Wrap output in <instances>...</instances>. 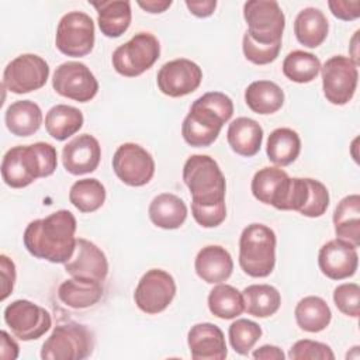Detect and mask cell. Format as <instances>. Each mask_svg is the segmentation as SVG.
I'll use <instances>...</instances> for the list:
<instances>
[{"label":"cell","mask_w":360,"mask_h":360,"mask_svg":"<svg viewBox=\"0 0 360 360\" xmlns=\"http://www.w3.org/2000/svg\"><path fill=\"white\" fill-rule=\"evenodd\" d=\"M183 181L191 194V214L202 228H215L226 218L225 176L208 155H191L183 166Z\"/></svg>","instance_id":"cell-1"},{"label":"cell","mask_w":360,"mask_h":360,"mask_svg":"<svg viewBox=\"0 0 360 360\" xmlns=\"http://www.w3.org/2000/svg\"><path fill=\"white\" fill-rule=\"evenodd\" d=\"M76 218L68 210H58L45 218L31 221L22 235L25 249L37 259L66 263L76 249Z\"/></svg>","instance_id":"cell-2"},{"label":"cell","mask_w":360,"mask_h":360,"mask_svg":"<svg viewBox=\"0 0 360 360\" xmlns=\"http://www.w3.org/2000/svg\"><path fill=\"white\" fill-rule=\"evenodd\" d=\"M233 114V103L221 91H208L198 97L190 107L181 124V135L186 143L194 148L212 145L225 122Z\"/></svg>","instance_id":"cell-3"},{"label":"cell","mask_w":360,"mask_h":360,"mask_svg":"<svg viewBox=\"0 0 360 360\" xmlns=\"http://www.w3.org/2000/svg\"><path fill=\"white\" fill-rule=\"evenodd\" d=\"M58 166L56 149L48 142L18 145L1 160V179L11 188H24L41 177L53 174Z\"/></svg>","instance_id":"cell-4"},{"label":"cell","mask_w":360,"mask_h":360,"mask_svg":"<svg viewBox=\"0 0 360 360\" xmlns=\"http://www.w3.org/2000/svg\"><path fill=\"white\" fill-rule=\"evenodd\" d=\"M276 233L263 224L248 225L239 238V266L245 274L263 278L276 264Z\"/></svg>","instance_id":"cell-5"},{"label":"cell","mask_w":360,"mask_h":360,"mask_svg":"<svg viewBox=\"0 0 360 360\" xmlns=\"http://www.w3.org/2000/svg\"><path fill=\"white\" fill-rule=\"evenodd\" d=\"M94 349L93 332L83 323L68 322L53 328L41 349L42 360H83Z\"/></svg>","instance_id":"cell-6"},{"label":"cell","mask_w":360,"mask_h":360,"mask_svg":"<svg viewBox=\"0 0 360 360\" xmlns=\"http://www.w3.org/2000/svg\"><path fill=\"white\" fill-rule=\"evenodd\" d=\"M160 56V44L150 32H138L115 48L112 68L124 77H136L150 69Z\"/></svg>","instance_id":"cell-7"},{"label":"cell","mask_w":360,"mask_h":360,"mask_svg":"<svg viewBox=\"0 0 360 360\" xmlns=\"http://www.w3.org/2000/svg\"><path fill=\"white\" fill-rule=\"evenodd\" d=\"M246 34L257 44L274 45L281 42L285 15L274 0H250L243 4Z\"/></svg>","instance_id":"cell-8"},{"label":"cell","mask_w":360,"mask_h":360,"mask_svg":"<svg viewBox=\"0 0 360 360\" xmlns=\"http://www.w3.org/2000/svg\"><path fill=\"white\" fill-rule=\"evenodd\" d=\"M96 30L93 18L83 11H69L58 22L55 45L66 56L82 58L93 51Z\"/></svg>","instance_id":"cell-9"},{"label":"cell","mask_w":360,"mask_h":360,"mask_svg":"<svg viewBox=\"0 0 360 360\" xmlns=\"http://www.w3.org/2000/svg\"><path fill=\"white\" fill-rule=\"evenodd\" d=\"M321 73L323 96L329 103L345 105L353 98L359 82V70L349 56L335 55L329 58L321 66Z\"/></svg>","instance_id":"cell-10"},{"label":"cell","mask_w":360,"mask_h":360,"mask_svg":"<svg viewBox=\"0 0 360 360\" xmlns=\"http://www.w3.org/2000/svg\"><path fill=\"white\" fill-rule=\"evenodd\" d=\"M4 322L20 340H37L52 326L49 311L28 300H15L4 308Z\"/></svg>","instance_id":"cell-11"},{"label":"cell","mask_w":360,"mask_h":360,"mask_svg":"<svg viewBox=\"0 0 360 360\" xmlns=\"http://www.w3.org/2000/svg\"><path fill=\"white\" fill-rule=\"evenodd\" d=\"M49 65L35 53H22L7 63L3 72V87L14 94H25L45 86Z\"/></svg>","instance_id":"cell-12"},{"label":"cell","mask_w":360,"mask_h":360,"mask_svg":"<svg viewBox=\"0 0 360 360\" xmlns=\"http://www.w3.org/2000/svg\"><path fill=\"white\" fill-rule=\"evenodd\" d=\"M174 295L176 281L173 276L162 269H150L138 281L134 301L142 312L156 315L170 305Z\"/></svg>","instance_id":"cell-13"},{"label":"cell","mask_w":360,"mask_h":360,"mask_svg":"<svg viewBox=\"0 0 360 360\" xmlns=\"http://www.w3.org/2000/svg\"><path fill=\"white\" fill-rule=\"evenodd\" d=\"M112 169L124 184L141 187L152 180L155 174V160L141 145L127 142L117 148L112 156Z\"/></svg>","instance_id":"cell-14"},{"label":"cell","mask_w":360,"mask_h":360,"mask_svg":"<svg viewBox=\"0 0 360 360\" xmlns=\"http://www.w3.org/2000/svg\"><path fill=\"white\" fill-rule=\"evenodd\" d=\"M52 87L62 97L79 103H87L96 97L98 91V82L84 63L69 60L60 63L55 69Z\"/></svg>","instance_id":"cell-15"},{"label":"cell","mask_w":360,"mask_h":360,"mask_svg":"<svg viewBox=\"0 0 360 360\" xmlns=\"http://www.w3.org/2000/svg\"><path fill=\"white\" fill-rule=\"evenodd\" d=\"M202 80L201 68L186 58L166 62L156 75L159 90L169 97H183L195 91Z\"/></svg>","instance_id":"cell-16"},{"label":"cell","mask_w":360,"mask_h":360,"mask_svg":"<svg viewBox=\"0 0 360 360\" xmlns=\"http://www.w3.org/2000/svg\"><path fill=\"white\" fill-rule=\"evenodd\" d=\"M318 266L330 280L349 278L354 276L359 266L357 248L343 239H332L319 249Z\"/></svg>","instance_id":"cell-17"},{"label":"cell","mask_w":360,"mask_h":360,"mask_svg":"<svg viewBox=\"0 0 360 360\" xmlns=\"http://www.w3.org/2000/svg\"><path fill=\"white\" fill-rule=\"evenodd\" d=\"M65 271L72 277L104 281L108 274V260L93 242L77 238L73 256L65 263Z\"/></svg>","instance_id":"cell-18"},{"label":"cell","mask_w":360,"mask_h":360,"mask_svg":"<svg viewBox=\"0 0 360 360\" xmlns=\"http://www.w3.org/2000/svg\"><path fill=\"white\" fill-rule=\"evenodd\" d=\"M101 159V146L90 134H82L69 141L62 149V165L73 176L94 172Z\"/></svg>","instance_id":"cell-19"},{"label":"cell","mask_w":360,"mask_h":360,"mask_svg":"<svg viewBox=\"0 0 360 360\" xmlns=\"http://www.w3.org/2000/svg\"><path fill=\"white\" fill-rule=\"evenodd\" d=\"M291 177L280 167H263L252 179L250 190L256 200L284 211Z\"/></svg>","instance_id":"cell-20"},{"label":"cell","mask_w":360,"mask_h":360,"mask_svg":"<svg viewBox=\"0 0 360 360\" xmlns=\"http://www.w3.org/2000/svg\"><path fill=\"white\" fill-rule=\"evenodd\" d=\"M187 345L194 360H224L228 354L224 332L211 322L193 325L187 333Z\"/></svg>","instance_id":"cell-21"},{"label":"cell","mask_w":360,"mask_h":360,"mask_svg":"<svg viewBox=\"0 0 360 360\" xmlns=\"http://www.w3.org/2000/svg\"><path fill=\"white\" fill-rule=\"evenodd\" d=\"M194 269L197 276L208 284H219L226 281L233 271V260L231 253L219 245H208L198 250Z\"/></svg>","instance_id":"cell-22"},{"label":"cell","mask_w":360,"mask_h":360,"mask_svg":"<svg viewBox=\"0 0 360 360\" xmlns=\"http://www.w3.org/2000/svg\"><path fill=\"white\" fill-rule=\"evenodd\" d=\"M226 139L231 149L236 155L252 158L260 150L263 142V128L257 121L249 117H239L229 124Z\"/></svg>","instance_id":"cell-23"},{"label":"cell","mask_w":360,"mask_h":360,"mask_svg":"<svg viewBox=\"0 0 360 360\" xmlns=\"http://www.w3.org/2000/svg\"><path fill=\"white\" fill-rule=\"evenodd\" d=\"M90 4L97 10V22L105 37L118 38L129 28L132 11L128 0L91 1Z\"/></svg>","instance_id":"cell-24"},{"label":"cell","mask_w":360,"mask_h":360,"mask_svg":"<svg viewBox=\"0 0 360 360\" xmlns=\"http://www.w3.org/2000/svg\"><path fill=\"white\" fill-rule=\"evenodd\" d=\"M104 294L101 281L72 277L65 280L58 288V298L68 307L83 309L97 304Z\"/></svg>","instance_id":"cell-25"},{"label":"cell","mask_w":360,"mask_h":360,"mask_svg":"<svg viewBox=\"0 0 360 360\" xmlns=\"http://www.w3.org/2000/svg\"><path fill=\"white\" fill-rule=\"evenodd\" d=\"M148 214L155 226L162 229H177L187 219V205L176 194L162 193L153 197Z\"/></svg>","instance_id":"cell-26"},{"label":"cell","mask_w":360,"mask_h":360,"mask_svg":"<svg viewBox=\"0 0 360 360\" xmlns=\"http://www.w3.org/2000/svg\"><path fill=\"white\" fill-rule=\"evenodd\" d=\"M329 21L323 11L316 7L302 8L294 20L297 41L307 48H318L328 37Z\"/></svg>","instance_id":"cell-27"},{"label":"cell","mask_w":360,"mask_h":360,"mask_svg":"<svg viewBox=\"0 0 360 360\" xmlns=\"http://www.w3.org/2000/svg\"><path fill=\"white\" fill-rule=\"evenodd\" d=\"M335 233L339 239L352 243L354 248L360 245V195L350 194L343 197L333 212Z\"/></svg>","instance_id":"cell-28"},{"label":"cell","mask_w":360,"mask_h":360,"mask_svg":"<svg viewBox=\"0 0 360 360\" xmlns=\"http://www.w3.org/2000/svg\"><path fill=\"white\" fill-rule=\"evenodd\" d=\"M42 111L31 100H18L10 104L4 114L7 129L15 136H31L42 124Z\"/></svg>","instance_id":"cell-29"},{"label":"cell","mask_w":360,"mask_h":360,"mask_svg":"<svg viewBox=\"0 0 360 360\" xmlns=\"http://www.w3.org/2000/svg\"><path fill=\"white\" fill-rule=\"evenodd\" d=\"M245 103L256 114H274L284 104V91L274 82L256 80L246 87Z\"/></svg>","instance_id":"cell-30"},{"label":"cell","mask_w":360,"mask_h":360,"mask_svg":"<svg viewBox=\"0 0 360 360\" xmlns=\"http://www.w3.org/2000/svg\"><path fill=\"white\" fill-rule=\"evenodd\" d=\"M295 321L300 329L318 333L328 328L332 319V312L326 301L316 295H308L298 301L294 309Z\"/></svg>","instance_id":"cell-31"},{"label":"cell","mask_w":360,"mask_h":360,"mask_svg":"<svg viewBox=\"0 0 360 360\" xmlns=\"http://www.w3.org/2000/svg\"><path fill=\"white\" fill-rule=\"evenodd\" d=\"M83 122L82 111L68 104H56L45 115V129L56 141H65L79 132Z\"/></svg>","instance_id":"cell-32"},{"label":"cell","mask_w":360,"mask_h":360,"mask_svg":"<svg viewBox=\"0 0 360 360\" xmlns=\"http://www.w3.org/2000/svg\"><path fill=\"white\" fill-rule=\"evenodd\" d=\"M301 152L300 135L291 128H276L267 138L266 153L270 162L277 166H288Z\"/></svg>","instance_id":"cell-33"},{"label":"cell","mask_w":360,"mask_h":360,"mask_svg":"<svg viewBox=\"0 0 360 360\" xmlns=\"http://www.w3.org/2000/svg\"><path fill=\"white\" fill-rule=\"evenodd\" d=\"M245 311L256 318H269L274 315L281 305L278 290L270 284H252L243 291Z\"/></svg>","instance_id":"cell-34"},{"label":"cell","mask_w":360,"mask_h":360,"mask_svg":"<svg viewBox=\"0 0 360 360\" xmlns=\"http://www.w3.org/2000/svg\"><path fill=\"white\" fill-rule=\"evenodd\" d=\"M210 312L221 319H233L245 311V301L242 292L229 285L219 283L208 294Z\"/></svg>","instance_id":"cell-35"},{"label":"cell","mask_w":360,"mask_h":360,"mask_svg":"<svg viewBox=\"0 0 360 360\" xmlns=\"http://www.w3.org/2000/svg\"><path fill=\"white\" fill-rule=\"evenodd\" d=\"M69 201L80 212H94L105 201V187L97 179H82L72 184Z\"/></svg>","instance_id":"cell-36"},{"label":"cell","mask_w":360,"mask_h":360,"mask_svg":"<svg viewBox=\"0 0 360 360\" xmlns=\"http://www.w3.org/2000/svg\"><path fill=\"white\" fill-rule=\"evenodd\" d=\"M321 60L311 52L292 51L283 60V73L295 83H309L321 72Z\"/></svg>","instance_id":"cell-37"},{"label":"cell","mask_w":360,"mask_h":360,"mask_svg":"<svg viewBox=\"0 0 360 360\" xmlns=\"http://www.w3.org/2000/svg\"><path fill=\"white\" fill-rule=\"evenodd\" d=\"M262 328L250 319H236L229 325L228 335L232 349L242 356L249 354L257 340L262 338Z\"/></svg>","instance_id":"cell-38"},{"label":"cell","mask_w":360,"mask_h":360,"mask_svg":"<svg viewBox=\"0 0 360 360\" xmlns=\"http://www.w3.org/2000/svg\"><path fill=\"white\" fill-rule=\"evenodd\" d=\"M336 308L347 316L357 318L360 314V287L356 283H343L333 290Z\"/></svg>","instance_id":"cell-39"},{"label":"cell","mask_w":360,"mask_h":360,"mask_svg":"<svg viewBox=\"0 0 360 360\" xmlns=\"http://www.w3.org/2000/svg\"><path fill=\"white\" fill-rule=\"evenodd\" d=\"M288 357L291 360H333L335 354L326 343L302 339L291 346Z\"/></svg>","instance_id":"cell-40"},{"label":"cell","mask_w":360,"mask_h":360,"mask_svg":"<svg viewBox=\"0 0 360 360\" xmlns=\"http://www.w3.org/2000/svg\"><path fill=\"white\" fill-rule=\"evenodd\" d=\"M281 49V42L274 45H262L255 42L246 32L242 39V51L245 58L255 65H267L277 59Z\"/></svg>","instance_id":"cell-41"},{"label":"cell","mask_w":360,"mask_h":360,"mask_svg":"<svg viewBox=\"0 0 360 360\" xmlns=\"http://www.w3.org/2000/svg\"><path fill=\"white\" fill-rule=\"evenodd\" d=\"M311 194L307 205L301 210V215L308 218H318L322 217L329 205V191L323 183L315 179H309Z\"/></svg>","instance_id":"cell-42"},{"label":"cell","mask_w":360,"mask_h":360,"mask_svg":"<svg viewBox=\"0 0 360 360\" xmlns=\"http://www.w3.org/2000/svg\"><path fill=\"white\" fill-rule=\"evenodd\" d=\"M328 7L330 13L343 21H353L360 17V1L353 0H329Z\"/></svg>","instance_id":"cell-43"},{"label":"cell","mask_w":360,"mask_h":360,"mask_svg":"<svg viewBox=\"0 0 360 360\" xmlns=\"http://www.w3.org/2000/svg\"><path fill=\"white\" fill-rule=\"evenodd\" d=\"M1 271V301H4L13 291L15 283V264L6 255L0 256Z\"/></svg>","instance_id":"cell-44"},{"label":"cell","mask_w":360,"mask_h":360,"mask_svg":"<svg viewBox=\"0 0 360 360\" xmlns=\"http://www.w3.org/2000/svg\"><path fill=\"white\" fill-rule=\"evenodd\" d=\"M186 7L190 10V13L198 18H205L210 17L217 7V1L215 0H187L186 1Z\"/></svg>","instance_id":"cell-45"},{"label":"cell","mask_w":360,"mask_h":360,"mask_svg":"<svg viewBox=\"0 0 360 360\" xmlns=\"http://www.w3.org/2000/svg\"><path fill=\"white\" fill-rule=\"evenodd\" d=\"M1 346H0V357L4 360H14L18 357L20 353V347L17 345V342L6 332L1 330Z\"/></svg>","instance_id":"cell-46"},{"label":"cell","mask_w":360,"mask_h":360,"mask_svg":"<svg viewBox=\"0 0 360 360\" xmlns=\"http://www.w3.org/2000/svg\"><path fill=\"white\" fill-rule=\"evenodd\" d=\"M253 359L256 360H284L285 354L278 346L263 345L253 352Z\"/></svg>","instance_id":"cell-47"},{"label":"cell","mask_w":360,"mask_h":360,"mask_svg":"<svg viewBox=\"0 0 360 360\" xmlns=\"http://www.w3.org/2000/svg\"><path fill=\"white\" fill-rule=\"evenodd\" d=\"M138 6L150 14H160L172 6V0H146L138 1Z\"/></svg>","instance_id":"cell-48"},{"label":"cell","mask_w":360,"mask_h":360,"mask_svg":"<svg viewBox=\"0 0 360 360\" xmlns=\"http://www.w3.org/2000/svg\"><path fill=\"white\" fill-rule=\"evenodd\" d=\"M359 34H360V31L357 30L356 32H354V35H353V38H352V41H350V55L352 56H349L357 66H359V63H360V60H359V52H357V39H359Z\"/></svg>","instance_id":"cell-49"}]
</instances>
